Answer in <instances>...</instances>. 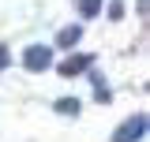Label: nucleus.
I'll return each instance as SVG.
<instances>
[{"mask_svg":"<svg viewBox=\"0 0 150 142\" xmlns=\"http://www.w3.org/2000/svg\"><path fill=\"white\" fill-rule=\"evenodd\" d=\"M79 37H83V26H64V30L56 34V45H60V49H75Z\"/></svg>","mask_w":150,"mask_h":142,"instance_id":"3","label":"nucleus"},{"mask_svg":"<svg viewBox=\"0 0 150 142\" xmlns=\"http://www.w3.org/2000/svg\"><path fill=\"white\" fill-rule=\"evenodd\" d=\"M124 15V8H120V0H112V8H109V19H120Z\"/></svg>","mask_w":150,"mask_h":142,"instance_id":"7","label":"nucleus"},{"mask_svg":"<svg viewBox=\"0 0 150 142\" xmlns=\"http://www.w3.org/2000/svg\"><path fill=\"white\" fill-rule=\"evenodd\" d=\"M143 135H146V112H135V116H128L124 124L116 127L112 142H139Z\"/></svg>","mask_w":150,"mask_h":142,"instance_id":"1","label":"nucleus"},{"mask_svg":"<svg viewBox=\"0 0 150 142\" xmlns=\"http://www.w3.org/2000/svg\"><path fill=\"white\" fill-rule=\"evenodd\" d=\"M56 108H60V112H75L79 105H75V97H60V101H56Z\"/></svg>","mask_w":150,"mask_h":142,"instance_id":"6","label":"nucleus"},{"mask_svg":"<svg viewBox=\"0 0 150 142\" xmlns=\"http://www.w3.org/2000/svg\"><path fill=\"white\" fill-rule=\"evenodd\" d=\"M146 8H150V0H139V11H143V15H146Z\"/></svg>","mask_w":150,"mask_h":142,"instance_id":"9","label":"nucleus"},{"mask_svg":"<svg viewBox=\"0 0 150 142\" xmlns=\"http://www.w3.org/2000/svg\"><path fill=\"white\" fill-rule=\"evenodd\" d=\"M49 64H53V49L49 45H30L23 53V67L26 71H49Z\"/></svg>","mask_w":150,"mask_h":142,"instance_id":"2","label":"nucleus"},{"mask_svg":"<svg viewBox=\"0 0 150 142\" xmlns=\"http://www.w3.org/2000/svg\"><path fill=\"white\" fill-rule=\"evenodd\" d=\"M79 11H83L86 19H94L98 11H101V0H79Z\"/></svg>","mask_w":150,"mask_h":142,"instance_id":"5","label":"nucleus"},{"mask_svg":"<svg viewBox=\"0 0 150 142\" xmlns=\"http://www.w3.org/2000/svg\"><path fill=\"white\" fill-rule=\"evenodd\" d=\"M90 67V56H71V60H64V64H60V75H68V79H71V75H79V71H86Z\"/></svg>","mask_w":150,"mask_h":142,"instance_id":"4","label":"nucleus"},{"mask_svg":"<svg viewBox=\"0 0 150 142\" xmlns=\"http://www.w3.org/2000/svg\"><path fill=\"white\" fill-rule=\"evenodd\" d=\"M8 67V49H4V45H0V71Z\"/></svg>","mask_w":150,"mask_h":142,"instance_id":"8","label":"nucleus"}]
</instances>
